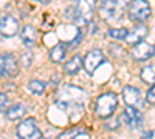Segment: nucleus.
<instances>
[{"label": "nucleus", "mask_w": 155, "mask_h": 139, "mask_svg": "<svg viewBox=\"0 0 155 139\" xmlns=\"http://www.w3.org/2000/svg\"><path fill=\"white\" fill-rule=\"evenodd\" d=\"M84 100H85V91L74 85H67L56 93V105L67 113L76 111L78 115L82 113Z\"/></svg>", "instance_id": "obj_1"}, {"label": "nucleus", "mask_w": 155, "mask_h": 139, "mask_svg": "<svg viewBox=\"0 0 155 139\" xmlns=\"http://www.w3.org/2000/svg\"><path fill=\"white\" fill-rule=\"evenodd\" d=\"M130 0H101L99 14L104 20H116L123 16Z\"/></svg>", "instance_id": "obj_2"}, {"label": "nucleus", "mask_w": 155, "mask_h": 139, "mask_svg": "<svg viewBox=\"0 0 155 139\" xmlns=\"http://www.w3.org/2000/svg\"><path fill=\"white\" fill-rule=\"evenodd\" d=\"M118 105V97L115 93H104L96 99V115L99 118H110Z\"/></svg>", "instance_id": "obj_3"}, {"label": "nucleus", "mask_w": 155, "mask_h": 139, "mask_svg": "<svg viewBox=\"0 0 155 139\" xmlns=\"http://www.w3.org/2000/svg\"><path fill=\"white\" fill-rule=\"evenodd\" d=\"M95 0H78L74 6V22L78 25H88L93 19Z\"/></svg>", "instance_id": "obj_4"}, {"label": "nucleus", "mask_w": 155, "mask_h": 139, "mask_svg": "<svg viewBox=\"0 0 155 139\" xmlns=\"http://www.w3.org/2000/svg\"><path fill=\"white\" fill-rule=\"evenodd\" d=\"M129 17L135 22H143L150 17V5L147 0H134L129 6Z\"/></svg>", "instance_id": "obj_5"}, {"label": "nucleus", "mask_w": 155, "mask_h": 139, "mask_svg": "<svg viewBox=\"0 0 155 139\" xmlns=\"http://www.w3.org/2000/svg\"><path fill=\"white\" fill-rule=\"evenodd\" d=\"M17 136L20 139H41L42 133L34 119H27L17 125Z\"/></svg>", "instance_id": "obj_6"}, {"label": "nucleus", "mask_w": 155, "mask_h": 139, "mask_svg": "<svg viewBox=\"0 0 155 139\" xmlns=\"http://www.w3.org/2000/svg\"><path fill=\"white\" fill-rule=\"evenodd\" d=\"M121 119L123 122L127 125V127H130V128H138L143 125V113H141L140 110H137L135 107H127L124 111H123V115H121Z\"/></svg>", "instance_id": "obj_7"}, {"label": "nucleus", "mask_w": 155, "mask_h": 139, "mask_svg": "<svg viewBox=\"0 0 155 139\" xmlns=\"http://www.w3.org/2000/svg\"><path fill=\"white\" fill-rule=\"evenodd\" d=\"M102 62H104V54H102L101 49L95 48L84 56V68L88 74H93V71L102 64Z\"/></svg>", "instance_id": "obj_8"}, {"label": "nucleus", "mask_w": 155, "mask_h": 139, "mask_svg": "<svg viewBox=\"0 0 155 139\" xmlns=\"http://www.w3.org/2000/svg\"><path fill=\"white\" fill-rule=\"evenodd\" d=\"M0 33L3 37H12L19 33V20L14 19L9 14L2 16V22H0Z\"/></svg>", "instance_id": "obj_9"}, {"label": "nucleus", "mask_w": 155, "mask_h": 139, "mask_svg": "<svg viewBox=\"0 0 155 139\" xmlns=\"http://www.w3.org/2000/svg\"><path fill=\"white\" fill-rule=\"evenodd\" d=\"M153 54H155V46L150 43H146V42H141V43L135 45L132 53H130L132 59H135V60H147Z\"/></svg>", "instance_id": "obj_10"}, {"label": "nucleus", "mask_w": 155, "mask_h": 139, "mask_svg": "<svg viewBox=\"0 0 155 139\" xmlns=\"http://www.w3.org/2000/svg\"><path fill=\"white\" fill-rule=\"evenodd\" d=\"M141 94H140V90L132 85H126L123 88V100L127 104V107H135V105H140L141 104Z\"/></svg>", "instance_id": "obj_11"}, {"label": "nucleus", "mask_w": 155, "mask_h": 139, "mask_svg": "<svg viewBox=\"0 0 155 139\" xmlns=\"http://www.w3.org/2000/svg\"><path fill=\"white\" fill-rule=\"evenodd\" d=\"M147 36V27L146 25H143V23H140V25H137V27L129 33V36H127V39H126V42L129 43V45H138V43H141V42H144V37Z\"/></svg>", "instance_id": "obj_12"}, {"label": "nucleus", "mask_w": 155, "mask_h": 139, "mask_svg": "<svg viewBox=\"0 0 155 139\" xmlns=\"http://www.w3.org/2000/svg\"><path fill=\"white\" fill-rule=\"evenodd\" d=\"M17 74V60L14 56L6 53L2 54V76H16Z\"/></svg>", "instance_id": "obj_13"}, {"label": "nucleus", "mask_w": 155, "mask_h": 139, "mask_svg": "<svg viewBox=\"0 0 155 139\" xmlns=\"http://www.w3.org/2000/svg\"><path fill=\"white\" fill-rule=\"evenodd\" d=\"M20 39H22V42L25 43V46H28V48L34 46L36 39H37L36 28L33 27V25H27V27L22 30V33H20Z\"/></svg>", "instance_id": "obj_14"}, {"label": "nucleus", "mask_w": 155, "mask_h": 139, "mask_svg": "<svg viewBox=\"0 0 155 139\" xmlns=\"http://www.w3.org/2000/svg\"><path fill=\"white\" fill-rule=\"evenodd\" d=\"M82 67H84V57L81 54H76V56H73L67 62L65 65H64V73H67V74H76Z\"/></svg>", "instance_id": "obj_15"}, {"label": "nucleus", "mask_w": 155, "mask_h": 139, "mask_svg": "<svg viewBox=\"0 0 155 139\" xmlns=\"http://www.w3.org/2000/svg\"><path fill=\"white\" fill-rule=\"evenodd\" d=\"M65 54H67V46L64 43H58L50 49V59L53 64H61L65 59Z\"/></svg>", "instance_id": "obj_16"}, {"label": "nucleus", "mask_w": 155, "mask_h": 139, "mask_svg": "<svg viewBox=\"0 0 155 139\" xmlns=\"http://www.w3.org/2000/svg\"><path fill=\"white\" fill-rule=\"evenodd\" d=\"M25 111H27V110H25V107L22 104H16V105H12L11 108H8L5 115H6V118L9 121H19L25 115Z\"/></svg>", "instance_id": "obj_17"}, {"label": "nucleus", "mask_w": 155, "mask_h": 139, "mask_svg": "<svg viewBox=\"0 0 155 139\" xmlns=\"http://www.w3.org/2000/svg\"><path fill=\"white\" fill-rule=\"evenodd\" d=\"M141 79L146 84H155V64L147 65L141 70Z\"/></svg>", "instance_id": "obj_18"}, {"label": "nucleus", "mask_w": 155, "mask_h": 139, "mask_svg": "<svg viewBox=\"0 0 155 139\" xmlns=\"http://www.w3.org/2000/svg\"><path fill=\"white\" fill-rule=\"evenodd\" d=\"M107 34H109V37H112L115 40H126L129 36V31L126 28H110Z\"/></svg>", "instance_id": "obj_19"}, {"label": "nucleus", "mask_w": 155, "mask_h": 139, "mask_svg": "<svg viewBox=\"0 0 155 139\" xmlns=\"http://www.w3.org/2000/svg\"><path fill=\"white\" fill-rule=\"evenodd\" d=\"M47 88V84L42 82V81H31L28 84V90L31 93H36V94H42Z\"/></svg>", "instance_id": "obj_20"}, {"label": "nucleus", "mask_w": 155, "mask_h": 139, "mask_svg": "<svg viewBox=\"0 0 155 139\" xmlns=\"http://www.w3.org/2000/svg\"><path fill=\"white\" fill-rule=\"evenodd\" d=\"M33 53H31V49H28V51H25L22 56H20V64H22V67H25V68H28L31 64H33Z\"/></svg>", "instance_id": "obj_21"}, {"label": "nucleus", "mask_w": 155, "mask_h": 139, "mask_svg": "<svg viewBox=\"0 0 155 139\" xmlns=\"http://www.w3.org/2000/svg\"><path fill=\"white\" fill-rule=\"evenodd\" d=\"M78 133H79V130H78V128H73V130H68V131H65V133L59 134L58 139H74V137L78 136Z\"/></svg>", "instance_id": "obj_22"}, {"label": "nucleus", "mask_w": 155, "mask_h": 139, "mask_svg": "<svg viewBox=\"0 0 155 139\" xmlns=\"http://www.w3.org/2000/svg\"><path fill=\"white\" fill-rule=\"evenodd\" d=\"M146 100H147L149 104H155V85L147 91V94H146Z\"/></svg>", "instance_id": "obj_23"}, {"label": "nucleus", "mask_w": 155, "mask_h": 139, "mask_svg": "<svg viewBox=\"0 0 155 139\" xmlns=\"http://www.w3.org/2000/svg\"><path fill=\"white\" fill-rule=\"evenodd\" d=\"M6 105H8V97H6L5 93H2V94H0V107H2V111H5V113L8 110Z\"/></svg>", "instance_id": "obj_24"}, {"label": "nucleus", "mask_w": 155, "mask_h": 139, "mask_svg": "<svg viewBox=\"0 0 155 139\" xmlns=\"http://www.w3.org/2000/svg\"><path fill=\"white\" fill-rule=\"evenodd\" d=\"M81 40H82V33H79V31H78V34H76V37H74V39L71 40V43H70V45H71V46H76V45H78V43H79Z\"/></svg>", "instance_id": "obj_25"}, {"label": "nucleus", "mask_w": 155, "mask_h": 139, "mask_svg": "<svg viewBox=\"0 0 155 139\" xmlns=\"http://www.w3.org/2000/svg\"><path fill=\"white\" fill-rule=\"evenodd\" d=\"M140 139H153V136H152V133H150V131H147V133H144L143 136H141Z\"/></svg>", "instance_id": "obj_26"}, {"label": "nucleus", "mask_w": 155, "mask_h": 139, "mask_svg": "<svg viewBox=\"0 0 155 139\" xmlns=\"http://www.w3.org/2000/svg\"><path fill=\"white\" fill-rule=\"evenodd\" d=\"M59 82V76L58 74H54L53 77H51V84H58Z\"/></svg>", "instance_id": "obj_27"}, {"label": "nucleus", "mask_w": 155, "mask_h": 139, "mask_svg": "<svg viewBox=\"0 0 155 139\" xmlns=\"http://www.w3.org/2000/svg\"><path fill=\"white\" fill-rule=\"evenodd\" d=\"M42 3H50V2H53V0H41Z\"/></svg>", "instance_id": "obj_28"}]
</instances>
